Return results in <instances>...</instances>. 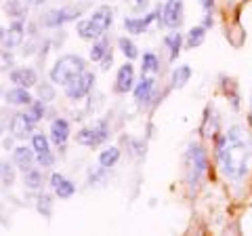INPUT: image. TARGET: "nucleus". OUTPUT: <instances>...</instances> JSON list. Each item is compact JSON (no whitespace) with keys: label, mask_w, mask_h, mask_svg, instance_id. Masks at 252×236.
Wrapping results in <instances>:
<instances>
[{"label":"nucleus","mask_w":252,"mask_h":236,"mask_svg":"<svg viewBox=\"0 0 252 236\" xmlns=\"http://www.w3.org/2000/svg\"><path fill=\"white\" fill-rule=\"evenodd\" d=\"M206 152L200 146H189L185 154V173H187V184L198 186L202 175L206 173Z\"/></svg>","instance_id":"3"},{"label":"nucleus","mask_w":252,"mask_h":236,"mask_svg":"<svg viewBox=\"0 0 252 236\" xmlns=\"http://www.w3.org/2000/svg\"><path fill=\"white\" fill-rule=\"evenodd\" d=\"M212 23H215V21H212V17H210V11L206 13V17H204V28H212Z\"/></svg>","instance_id":"37"},{"label":"nucleus","mask_w":252,"mask_h":236,"mask_svg":"<svg viewBox=\"0 0 252 236\" xmlns=\"http://www.w3.org/2000/svg\"><path fill=\"white\" fill-rule=\"evenodd\" d=\"M28 114V118L32 122H38L40 118L44 116V106H42V101H34L32 104V108H30V112H26Z\"/></svg>","instance_id":"29"},{"label":"nucleus","mask_w":252,"mask_h":236,"mask_svg":"<svg viewBox=\"0 0 252 236\" xmlns=\"http://www.w3.org/2000/svg\"><path fill=\"white\" fill-rule=\"evenodd\" d=\"M118 44H120L122 53H124V55H126V57H128V59H135L137 55H139V51H137L135 42H132V40H128V38H120V40H118Z\"/></svg>","instance_id":"27"},{"label":"nucleus","mask_w":252,"mask_h":236,"mask_svg":"<svg viewBox=\"0 0 252 236\" xmlns=\"http://www.w3.org/2000/svg\"><path fill=\"white\" fill-rule=\"evenodd\" d=\"M76 141H78V144H82V146H91V148L97 146V141H94V131H93V127H91V129H82V131L76 135Z\"/></svg>","instance_id":"26"},{"label":"nucleus","mask_w":252,"mask_h":236,"mask_svg":"<svg viewBox=\"0 0 252 236\" xmlns=\"http://www.w3.org/2000/svg\"><path fill=\"white\" fill-rule=\"evenodd\" d=\"M93 82H94V76L91 72H84L80 76H76L74 80H69L65 84V93L69 99H82L84 95H89V91L93 89Z\"/></svg>","instance_id":"4"},{"label":"nucleus","mask_w":252,"mask_h":236,"mask_svg":"<svg viewBox=\"0 0 252 236\" xmlns=\"http://www.w3.org/2000/svg\"><path fill=\"white\" fill-rule=\"evenodd\" d=\"M112 59H114V53H112V49H109V51L105 53V57L101 59V61H103V66H101V68H103V70H109V68H112Z\"/></svg>","instance_id":"33"},{"label":"nucleus","mask_w":252,"mask_h":236,"mask_svg":"<svg viewBox=\"0 0 252 236\" xmlns=\"http://www.w3.org/2000/svg\"><path fill=\"white\" fill-rule=\"evenodd\" d=\"M91 19L94 21V26H97L101 32L105 34V30L112 26V21H114V15H112V9H109V6H101V9L94 11V15Z\"/></svg>","instance_id":"14"},{"label":"nucleus","mask_w":252,"mask_h":236,"mask_svg":"<svg viewBox=\"0 0 252 236\" xmlns=\"http://www.w3.org/2000/svg\"><path fill=\"white\" fill-rule=\"evenodd\" d=\"M51 196H40V198H38V211H40L42 215H46L49 217L51 215Z\"/></svg>","instance_id":"30"},{"label":"nucleus","mask_w":252,"mask_h":236,"mask_svg":"<svg viewBox=\"0 0 252 236\" xmlns=\"http://www.w3.org/2000/svg\"><path fill=\"white\" fill-rule=\"evenodd\" d=\"M2 36H4V30H2V28H0V38H2Z\"/></svg>","instance_id":"39"},{"label":"nucleus","mask_w":252,"mask_h":236,"mask_svg":"<svg viewBox=\"0 0 252 236\" xmlns=\"http://www.w3.org/2000/svg\"><path fill=\"white\" fill-rule=\"evenodd\" d=\"M40 97H46V99H53L55 97V93H53V89L51 86H40Z\"/></svg>","instance_id":"34"},{"label":"nucleus","mask_w":252,"mask_h":236,"mask_svg":"<svg viewBox=\"0 0 252 236\" xmlns=\"http://www.w3.org/2000/svg\"><path fill=\"white\" fill-rule=\"evenodd\" d=\"M76 17H78V11L61 9V11H51L49 15H46L44 23H46V26H51V28H57V26H61V23L72 21V19H76Z\"/></svg>","instance_id":"10"},{"label":"nucleus","mask_w":252,"mask_h":236,"mask_svg":"<svg viewBox=\"0 0 252 236\" xmlns=\"http://www.w3.org/2000/svg\"><path fill=\"white\" fill-rule=\"evenodd\" d=\"M55 192H57V196L59 198H69V196H74V192H76V186L72 184V182H67L65 177L61 179V182L55 186Z\"/></svg>","instance_id":"22"},{"label":"nucleus","mask_w":252,"mask_h":236,"mask_svg":"<svg viewBox=\"0 0 252 236\" xmlns=\"http://www.w3.org/2000/svg\"><path fill=\"white\" fill-rule=\"evenodd\" d=\"M118 158H120V150H118V148H107V150H103V152H101V156H99L101 169L114 167V164L118 162Z\"/></svg>","instance_id":"17"},{"label":"nucleus","mask_w":252,"mask_h":236,"mask_svg":"<svg viewBox=\"0 0 252 236\" xmlns=\"http://www.w3.org/2000/svg\"><path fill=\"white\" fill-rule=\"evenodd\" d=\"M53 162H55V158H53V154H51V152L38 154V164H40V167H51Z\"/></svg>","instance_id":"31"},{"label":"nucleus","mask_w":252,"mask_h":236,"mask_svg":"<svg viewBox=\"0 0 252 236\" xmlns=\"http://www.w3.org/2000/svg\"><path fill=\"white\" fill-rule=\"evenodd\" d=\"M76 32L80 38H84V40H97V38L103 36V32L94 26V21L93 19H84L78 23V28H76Z\"/></svg>","instance_id":"11"},{"label":"nucleus","mask_w":252,"mask_h":236,"mask_svg":"<svg viewBox=\"0 0 252 236\" xmlns=\"http://www.w3.org/2000/svg\"><path fill=\"white\" fill-rule=\"evenodd\" d=\"M13 158L23 169V173H26V171L32 169V164H34V150H30V148L21 146V148H17V150L13 152Z\"/></svg>","instance_id":"13"},{"label":"nucleus","mask_w":252,"mask_h":236,"mask_svg":"<svg viewBox=\"0 0 252 236\" xmlns=\"http://www.w3.org/2000/svg\"><path fill=\"white\" fill-rule=\"evenodd\" d=\"M11 80L17 84V86L28 89V86H34L36 84V72H34V70H30V68L13 70V72H11Z\"/></svg>","instance_id":"8"},{"label":"nucleus","mask_w":252,"mask_h":236,"mask_svg":"<svg viewBox=\"0 0 252 236\" xmlns=\"http://www.w3.org/2000/svg\"><path fill=\"white\" fill-rule=\"evenodd\" d=\"M32 127H34V122L28 118V114H15V118L11 120V131L17 139L28 137L32 133Z\"/></svg>","instance_id":"7"},{"label":"nucleus","mask_w":252,"mask_h":236,"mask_svg":"<svg viewBox=\"0 0 252 236\" xmlns=\"http://www.w3.org/2000/svg\"><path fill=\"white\" fill-rule=\"evenodd\" d=\"M200 4H202V9L204 11H212V6H215V0H200Z\"/></svg>","instance_id":"35"},{"label":"nucleus","mask_w":252,"mask_h":236,"mask_svg":"<svg viewBox=\"0 0 252 236\" xmlns=\"http://www.w3.org/2000/svg\"><path fill=\"white\" fill-rule=\"evenodd\" d=\"M61 179H63V175H59V173H53V177H51V186L55 188V186H57V184L61 182Z\"/></svg>","instance_id":"36"},{"label":"nucleus","mask_w":252,"mask_h":236,"mask_svg":"<svg viewBox=\"0 0 252 236\" xmlns=\"http://www.w3.org/2000/svg\"><path fill=\"white\" fill-rule=\"evenodd\" d=\"M250 156H252L250 141L242 127H231L219 137L217 144L219 167L223 171V175L229 177L231 182L244 179L250 167Z\"/></svg>","instance_id":"1"},{"label":"nucleus","mask_w":252,"mask_h":236,"mask_svg":"<svg viewBox=\"0 0 252 236\" xmlns=\"http://www.w3.org/2000/svg\"><path fill=\"white\" fill-rule=\"evenodd\" d=\"M132 80H135V68L132 64H124L116 78V93H128L132 89Z\"/></svg>","instance_id":"6"},{"label":"nucleus","mask_w":252,"mask_h":236,"mask_svg":"<svg viewBox=\"0 0 252 236\" xmlns=\"http://www.w3.org/2000/svg\"><path fill=\"white\" fill-rule=\"evenodd\" d=\"M135 2H137V6H143V4L147 2V0H135Z\"/></svg>","instance_id":"38"},{"label":"nucleus","mask_w":252,"mask_h":236,"mask_svg":"<svg viewBox=\"0 0 252 236\" xmlns=\"http://www.w3.org/2000/svg\"><path fill=\"white\" fill-rule=\"evenodd\" d=\"M32 148H34V152H36V154H46V152H51L49 139H46L42 133H36V135L32 137Z\"/></svg>","instance_id":"23"},{"label":"nucleus","mask_w":252,"mask_h":236,"mask_svg":"<svg viewBox=\"0 0 252 236\" xmlns=\"http://www.w3.org/2000/svg\"><path fill=\"white\" fill-rule=\"evenodd\" d=\"M107 51H109V42L105 40V38H101L97 44H93V49H91V59H93V61H101V59L105 57Z\"/></svg>","instance_id":"24"},{"label":"nucleus","mask_w":252,"mask_h":236,"mask_svg":"<svg viewBox=\"0 0 252 236\" xmlns=\"http://www.w3.org/2000/svg\"><path fill=\"white\" fill-rule=\"evenodd\" d=\"M13 177H15V175H13V169L9 167V164H2V179H4V182H6V184H11V182H13Z\"/></svg>","instance_id":"32"},{"label":"nucleus","mask_w":252,"mask_h":236,"mask_svg":"<svg viewBox=\"0 0 252 236\" xmlns=\"http://www.w3.org/2000/svg\"><path fill=\"white\" fill-rule=\"evenodd\" d=\"M67 137H69V124H67V120H63V118L53 120V124H51V139L57 146L63 148V144H65Z\"/></svg>","instance_id":"9"},{"label":"nucleus","mask_w":252,"mask_h":236,"mask_svg":"<svg viewBox=\"0 0 252 236\" xmlns=\"http://www.w3.org/2000/svg\"><path fill=\"white\" fill-rule=\"evenodd\" d=\"M34 2H36V4H42V2H44V0H34Z\"/></svg>","instance_id":"40"},{"label":"nucleus","mask_w":252,"mask_h":236,"mask_svg":"<svg viewBox=\"0 0 252 236\" xmlns=\"http://www.w3.org/2000/svg\"><path fill=\"white\" fill-rule=\"evenodd\" d=\"M158 68H160V61L154 53H145L143 55V72H158Z\"/></svg>","instance_id":"28"},{"label":"nucleus","mask_w":252,"mask_h":236,"mask_svg":"<svg viewBox=\"0 0 252 236\" xmlns=\"http://www.w3.org/2000/svg\"><path fill=\"white\" fill-rule=\"evenodd\" d=\"M21 38H23V23L15 21L11 26V30L6 32V36H4V42H6V46H17L21 42Z\"/></svg>","instance_id":"16"},{"label":"nucleus","mask_w":252,"mask_h":236,"mask_svg":"<svg viewBox=\"0 0 252 236\" xmlns=\"http://www.w3.org/2000/svg\"><path fill=\"white\" fill-rule=\"evenodd\" d=\"M26 186L32 188V190L40 188V186H42V173H40V171H36V169L26 171Z\"/></svg>","instance_id":"25"},{"label":"nucleus","mask_w":252,"mask_h":236,"mask_svg":"<svg viewBox=\"0 0 252 236\" xmlns=\"http://www.w3.org/2000/svg\"><path fill=\"white\" fill-rule=\"evenodd\" d=\"M204 38H206V28L204 26H198V28H191L187 34V46L189 49H195V46H200L204 42Z\"/></svg>","instance_id":"18"},{"label":"nucleus","mask_w":252,"mask_h":236,"mask_svg":"<svg viewBox=\"0 0 252 236\" xmlns=\"http://www.w3.org/2000/svg\"><path fill=\"white\" fill-rule=\"evenodd\" d=\"M6 101L15 104V106H28V104H32V97L23 86H17V89H11L6 93Z\"/></svg>","instance_id":"15"},{"label":"nucleus","mask_w":252,"mask_h":236,"mask_svg":"<svg viewBox=\"0 0 252 236\" xmlns=\"http://www.w3.org/2000/svg\"><path fill=\"white\" fill-rule=\"evenodd\" d=\"M124 28L128 30L130 34H143L147 26H145V21L143 19H137V17H126L124 19Z\"/></svg>","instance_id":"21"},{"label":"nucleus","mask_w":252,"mask_h":236,"mask_svg":"<svg viewBox=\"0 0 252 236\" xmlns=\"http://www.w3.org/2000/svg\"><path fill=\"white\" fill-rule=\"evenodd\" d=\"M189 76H191V68L189 66H179L175 72H172V86H177V89L185 86V82L189 80Z\"/></svg>","instance_id":"20"},{"label":"nucleus","mask_w":252,"mask_h":236,"mask_svg":"<svg viewBox=\"0 0 252 236\" xmlns=\"http://www.w3.org/2000/svg\"><path fill=\"white\" fill-rule=\"evenodd\" d=\"M152 93H154V78L143 76L141 78V82L137 84V89H135L137 104H147V101L152 99Z\"/></svg>","instance_id":"12"},{"label":"nucleus","mask_w":252,"mask_h":236,"mask_svg":"<svg viewBox=\"0 0 252 236\" xmlns=\"http://www.w3.org/2000/svg\"><path fill=\"white\" fill-rule=\"evenodd\" d=\"M84 70H86V64L82 57H78V55H65V57H61L57 64L53 66L51 80L57 84H67L69 80H74L76 76H80Z\"/></svg>","instance_id":"2"},{"label":"nucleus","mask_w":252,"mask_h":236,"mask_svg":"<svg viewBox=\"0 0 252 236\" xmlns=\"http://www.w3.org/2000/svg\"><path fill=\"white\" fill-rule=\"evenodd\" d=\"M162 21L168 28H179L183 23V0H168L162 11Z\"/></svg>","instance_id":"5"},{"label":"nucleus","mask_w":252,"mask_h":236,"mask_svg":"<svg viewBox=\"0 0 252 236\" xmlns=\"http://www.w3.org/2000/svg\"><path fill=\"white\" fill-rule=\"evenodd\" d=\"M181 42H183V36L179 32H172L164 38V44L170 49V59H177V55L181 53Z\"/></svg>","instance_id":"19"}]
</instances>
